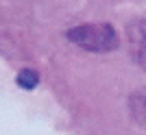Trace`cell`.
<instances>
[{
	"label": "cell",
	"mask_w": 146,
	"mask_h": 135,
	"mask_svg": "<svg viewBox=\"0 0 146 135\" xmlns=\"http://www.w3.org/2000/svg\"><path fill=\"white\" fill-rule=\"evenodd\" d=\"M37 83H39V79H37V72H33V70H22L18 74V85L24 89H35Z\"/></svg>",
	"instance_id": "cell-4"
},
{
	"label": "cell",
	"mask_w": 146,
	"mask_h": 135,
	"mask_svg": "<svg viewBox=\"0 0 146 135\" xmlns=\"http://www.w3.org/2000/svg\"><path fill=\"white\" fill-rule=\"evenodd\" d=\"M129 111L137 124L142 129H146V87L135 89L131 96H129Z\"/></svg>",
	"instance_id": "cell-3"
},
{
	"label": "cell",
	"mask_w": 146,
	"mask_h": 135,
	"mask_svg": "<svg viewBox=\"0 0 146 135\" xmlns=\"http://www.w3.org/2000/svg\"><path fill=\"white\" fill-rule=\"evenodd\" d=\"M68 39L76 44L87 52H109L120 46V37L116 28L107 22H94V24H79L68 31Z\"/></svg>",
	"instance_id": "cell-1"
},
{
	"label": "cell",
	"mask_w": 146,
	"mask_h": 135,
	"mask_svg": "<svg viewBox=\"0 0 146 135\" xmlns=\"http://www.w3.org/2000/svg\"><path fill=\"white\" fill-rule=\"evenodd\" d=\"M127 42L137 66L146 70V20H135L127 26Z\"/></svg>",
	"instance_id": "cell-2"
}]
</instances>
